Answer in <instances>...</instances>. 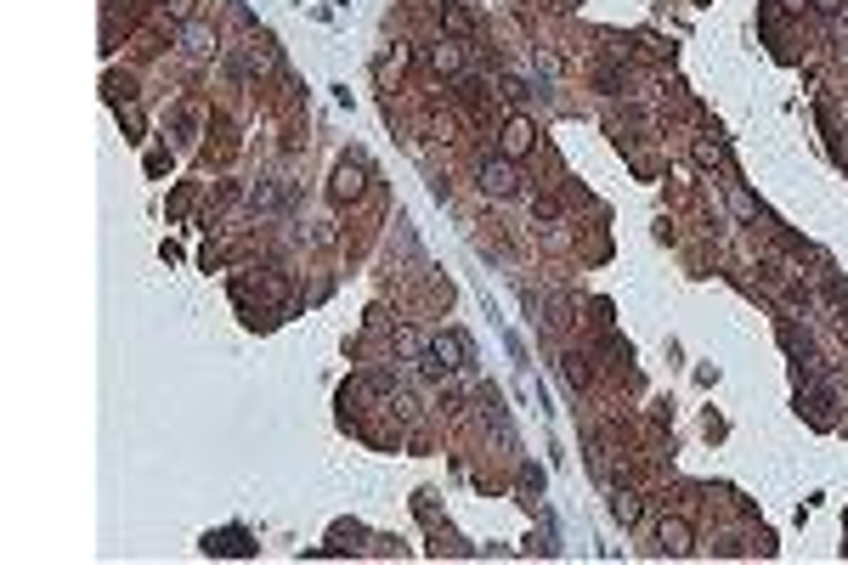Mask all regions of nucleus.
Masks as SVG:
<instances>
[{
  "instance_id": "423d86ee",
  "label": "nucleus",
  "mask_w": 848,
  "mask_h": 565,
  "mask_svg": "<svg viewBox=\"0 0 848 565\" xmlns=\"http://www.w3.org/2000/svg\"><path fill=\"white\" fill-rule=\"evenodd\" d=\"M424 62H430L436 74H458L464 68V51L453 46V40H436V46H424Z\"/></svg>"
},
{
  "instance_id": "20e7f679",
  "label": "nucleus",
  "mask_w": 848,
  "mask_h": 565,
  "mask_svg": "<svg viewBox=\"0 0 848 565\" xmlns=\"http://www.w3.org/2000/svg\"><path fill=\"white\" fill-rule=\"evenodd\" d=\"M453 368H464V340L458 333H441V340L424 351V373H453Z\"/></svg>"
},
{
  "instance_id": "0eeeda50",
  "label": "nucleus",
  "mask_w": 848,
  "mask_h": 565,
  "mask_svg": "<svg viewBox=\"0 0 848 565\" xmlns=\"http://www.w3.org/2000/svg\"><path fill=\"white\" fill-rule=\"evenodd\" d=\"M441 29H447L453 40H470V34H475V17H470V6H458V0H447V6H441Z\"/></svg>"
},
{
  "instance_id": "f8f14e48",
  "label": "nucleus",
  "mask_w": 848,
  "mask_h": 565,
  "mask_svg": "<svg viewBox=\"0 0 848 565\" xmlns=\"http://www.w3.org/2000/svg\"><path fill=\"white\" fill-rule=\"evenodd\" d=\"M809 6H815L820 17H832V12H843V0H809Z\"/></svg>"
},
{
  "instance_id": "1a4fd4ad",
  "label": "nucleus",
  "mask_w": 848,
  "mask_h": 565,
  "mask_svg": "<svg viewBox=\"0 0 848 565\" xmlns=\"http://www.w3.org/2000/svg\"><path fill=\"white\" fill-rule=\"evenodd\" d=\"M724 193H730V209H735V221H758V204L741 193V181H724Z\"/></svg>"
},
{
  "instance_id": "9d476101",
  "label": "nucleus",
  "mask_w": 848,
  "mask_h": 565,
  "mask_svg": "<svg viewBox=\"0 0 848 565\" xmlns=\"http://www.w3.org/2000/svg\"><path fill=\"white\" fill-rule=\"evenodd\" d=\"M408 68V46H391L385 57H379V79H391V74H401Z\"/></svg>"
},
{
  "instance_id": "7ed1b4c3",
  "label": "nucleus",
  "mask_w": 848,
  "mask_h": 565,
  "mask_svg": "<svg viewBox=\"0 0 848 565\" xmlns=\"http://www.w3.org/2000/svg\"><path fill=\"white\" fill-rule=\"evenodd\" d=\"M498 153H503V159H515V164H521V159H532V153H538V124H532V119H509V124H503Z\"/></svg>"
},
{
  "instance_id": "f03ea898",
  "label": "nucleus",
  "mask_w": 848,
  "mask_h": 565,
  "mask_svg": "<svg viewBox=\"0 0 848 565\" xmlns=\"http://www.w3.org/2000/svg\"><path fill=\"white\" fill-rule=\"evenodd\" d=\"M363 193H368V164H363V159H346V164L334 170V181H328V198H334V204H356Z\"/></svg>"
},
{
  "instance_id": "6e6552de",
  "label": "nucleus",
  "mask_w": 848,
  "mask_h": 565,
  "mask_svg": "<svg viewBox=\"0 0 848 565\" xmlns=\"http://www.w3.org/2000/svg\"><path fill=\"white\" fill-rule=\"evenodd\" d=\"M617 520H622V526H640V520H645V497L640 492H617Z\"/></svg>"
},
{
  "instance_id": "f257e3e1",
  "label": "nucleus",
  "mask_w": 848,
  "mask_h": 565,
  "mask_svg": "<svg viewBox=\"0 0 848 565\" xmlns=\"http://www.w3.org/2000/svg\"><path fill=\"white\" fill-rule=\"evenodd\" d=\"M515 187H521V176H515V159H481V193L486 198H515Z\"/></svg>"
},
{
  "instance_id": "9b49d317",
  "label": "nucleus",
  "mask_w": 848,
  "mask_h": 565,
  "mask_svg": "<svg viewBox=\"0 0 848 565\" xmlns=\"http://www.w3.org/2000/svg\"><path fill=\"white\" fill-rule=\"evenodd\" d=\"M193 6H198V0H164V17H176V23H187V17H193Z\"/></svg>"
},
{
  "instance_id": "39448f33",
  "label": "nucleus",
  "mask_w": 848,
  "mask_h": 565,
  "mask_svg": "<svg viewBox=\"0 0 848 565\" xmlns=\"http://www.w3.org/2000/svg\"><path fill=\"white\" fill-rule=\"evenodd\" d=\"M690 520H662L656 526V542H662V554H690Z\"/></svg>"
}]
</instances>
